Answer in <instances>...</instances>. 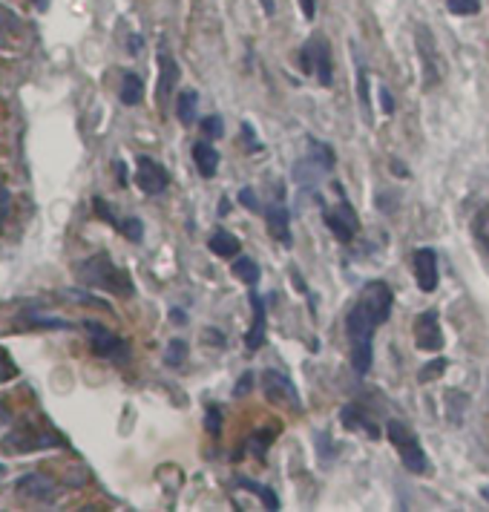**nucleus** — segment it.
<instances>
[{
	"mask_svg": "<svg viewBox=\"0 0 489 512\" xmlns=\"http://www.w3.org/2000/svg\"><path fill=\"white\" fill-rule=\"evenodd\" d=\"M414 279H418V288L432 294L437 288V253L435 248H418L414 251Z\"/></svg>",
	"mask_w": 489,
	"mask_h": 512,
	"instance_id": "nucleus-13",
	"label": "nucleus"
},
{
	"mask_svg": "<svg viewBox=\"0 0 489 512\" xmlns=\"http://www.w3.org/2000/svg\"><path fill=\"white\" fill-rule=\"evenodd\" d=\"M446 365H449V360H446V357H437V360H432L429 365H423V369H421L418 380H421V383H432L435 377H440V374L446 372Z\"/></svg>",
	"mask_w": 489,
	"mask_h": 512,
	"instance_id": "nucleus-34",
	"label": "nucleus"
},
{
	"mask_svg": "<svg viewBox=\"0 0 489 512\" xmlns=\"http://www.w3.org/2000/svg\"><path fill=\"white\" fill-rule=\"evenodd\" d=\"M251 308H253V325H251V332L244 334V346L256 351L265 346V300L256 294V291L251 294Z\"/></svg>",
	"mask_w": 489,
	"mask_h": 512,
	"instance_id": "nucleus-16",
	"label": "nucleus"
},
{
	"mask_svg": "<svg viewBox=\"0 0 489 512\" xmlns=\"http://www.w3.org/2000/svg\"><path fill=\"white\" fill-rule=\"evenodd\" d=\"M136 185L147 196H158L164 193L170 185V173L164 170V164H158L150 156H139L136 158Z\"/></svg>",
	"mask_w": 489,
	"mask_h": 512,
	"instance_id": "nucleus-9",
	"label": "nucleus"
},
{
	"mask_svg": "<svg viewBox=\"0 0 489 512\" xmlns=\"http://www.w3.org/2000/svg\"><path fill=\"white\" fill-rule=\"evenodd\" d=\"M15 492L20 498H27V501H52L58 495V484L49 478V475L29 472V475H23V478H18Z\"/></svg>",
	"mask_w": 489,
	"mask_h": 512,
	"instance_id": "nucleus-11",
	"label": "nucleus"
},
{
	"mask_svg": "<svg viewBox=\"0 0 489 512\" xmlns=\"http://www.w3.org/2000/svg\"><path fill=\"white\" fill-rule=\"evenodd\" d=\"M271 441H274V432H268V429H265V435L253 437V441H251V449H253L256 455H265V449L271 446Z\"/></svg>",
	"mask_w": 489,
	"mask_h": 512,
	"instance_id": "nucleus-41",
	"label": "nucleus"
},
{
	"mask_svg": "<svg viewBox=\"0 0 489 512\" xmlns=\"http://www.w3.org/2000/svg\"><path fill=\"white\" fill-rule=\"evenodd\" d=\"M116 173H118V185H127V167L116 162Z\"/></svg>",
	"mask_w": 489,
	"mask_h": 512,
	"instance_id": "nucleus-49",
	"label": "nucleus"
},
{
	"mask_svg": "<svg viewBox=\"0 0 489 512\" xmlns=\"http://www.w3.org/2000/svg\"><path fill=\"white\" fill-rule=\"evenodd\" d=\"M265 222H268V234L288 248L291 245V213H288V207L279 204V202L271 204V207H265Z\"/></svg>",
	"mask_w": 489,
	"mask_h": 512,
	"instance_id": "nucleus-15",
	"label": "nucleus"
},
{
	"mask_svg": "<svg viewBox=\"0 0 489 512\" xmlns=\"http://www.w3.org/2000/svg\"><path fill=\"white\" fill-rule=\"evenodd\" d=\"M211 251L216 253V256H228V260H234V256L239 253V239L234 236V234H228V230H216V234L211 236Z\"/></svg>",
	"mask_w": 489,
	"mask_h": 512,
	"instance_id": "nucleus-24",
	"label": "nucleus"
},
{
	"mask_svg": "<svg viewBox=\"0 0 489 512\" xmlns=\"http://www.w3.org/2000/svg\"><path fill=\"white\" fill-rule=\"evenodd\" d=\"M414 44H418V58L423 64V87L432 90L435 84L444 78V58H440V52H437L429 27H423L421 23V27L414 29Z\"/></svg>",
	"mask_w": 489,
	"mask_h": 512,
	"instance_id": "nucleus-5",
	"label": "nucleus"
},
{
	"mask_svg": "<svg viewBox=\"0 0 489 512\" xmlns=\"http://www.w3.org/2000/svg\"><path fill=\"white\" fill-rule=\"evenodd\" d=\"M357 95H360V107L365 121H372V90H369V76H365V67H357Z\"/></svg>",
	"mask_w": 489,
	"mask_h": 512,
	"instance_id": "nucleus-30",
	"label": "nucleus"
},
{
	"mask_svg": "<svg viewBox=\"0 0 489 512\" xmlns=\"http://www.w3.org/2000/svg\"><path fill=\"white\" fill-rule=\"evenodd\" d=\"M239 202H242L244 211H251V213H260V211H262V202H260V196H256L253 188H242V190H239Z\"/></svg>",
	"mask_w": 489,
	"mask_h": 512,
	"instance_id": "nucleus-37",
	"label": "nucleus"
},
{
	"mask_svg": "<svg viewBox=\"0 0 489 512\" xmlns=\"http://www.w3.org/2000/svg\"><path fill=\"white\" fill-rule=\"evenodd\" d=\"M196 116H199V92L196 90H185L179 92V101H176V118L181 121L185 127H190Z\"/></svg>",
	"mask_w": 489,
	"mask_h": 512,
	"instance_id": "nucleus-21",
	"label": "nucleus"
},
{
	"mask_svg": "<svg viewBox=\"0 0 489 512\" xmlns=\"http://www.w3.org/2000/svg\"><path fill=\"white\" fill-rule=\"evenodd\" d=\"M414 346L421 351H440L444 348V332H440V320L437 311H423L414 316Z\"/></svg>",
	"mask_w": 489,
	"mask_h": 512,
	"instance_id": "nucleus-10",
	"label": "nucleus"
},
{
	"mask_svg": "<svg viewBox=\"0 0 489 512\" xmlns=\"http://www.w3.org/2000/svg\"><path fill=\"white\" fill-rule=\"evenodd\" d=\"M325 228L332 230V234H334L340 242H351L354 234L360 230V219H357V213H354V207H351L346 199H342L337 211H328V213H325Z\"/></svg>",
	"mask_w": 489,
	"mask_h": 512,
	"instance_id": "nucleus-12",
	"label": "nucleus"
},
{
	"mask_svg": "<svg viewBox=\"0 0 489 512\" xmlns=\"http://www.w3.org/2000/svg\"><path fill=\"white\" fill-rule=\"evenodd\" d=\"M242 139H244V148L248 150H262V144H260V139H256V132H253V127L244 121L242 124Z\"/></svg>",
	"mask_w": 489,
	"mask_h": 512,
	"instance_id": "nucleus-39",
	"label": "nucleus"
},
{
	"mask_svg": "<svg viewBox=\"0 0 489 512\" xmlns=\"http://www.w3.org/2000/svg\"><path fill=\"white\" fill-rule=\"evenodd\" d=\"M230 271H234V276L236 279H242L244 285H256L260 283V265H256L251 256H236V262H234V268H230Z\"/></svg>",
	"mask_w": 489,
	"mask_h": 512,
	"instance_id": "nucleus-26",
	"label": "nucleus"
},
{
	"mask_svg": "<svg viewBox=\"0 0 489 512\" xmlns=\"http://www.w3.org/2000/svg\"><path fill=\"white\" fill-rule=\"evenodd\" d=\"M118 230H121V234H124L130 242H141V236H144L141 219H121V222H118Z\"/></svg>",
	"mask_w": 489,
	"mask_h": 512,
	"instance_id": "nucleus-35",
	"label": "nucleus"
},
{
	"mask_svg": "<svg viewBox=\"0 0 489 512\" xmlns=\"http://www.w3.org/2000/svg\"><path fill=\"white\" fill-rule=\"evenodd\" d=\"M253 383V372H244L242 377H239V383H236V388H234V397H244V395H248L251 392V386Z\"/></svg>",
	"mask_w": 489,
	"mask_h": 512,
	"instance_id": "nucleus-42",
	"label": "nucleus"
},
{
	"mask_svg": "<svg viewBox=\"0 0 489 512\" xmlns=\"http://www.w3.org/2000/svg\"><path fill=\"white\" fill-rule=\"evenodd\" d=\"M262 9H265V15H274V0H260Z\"/></svg>",
	"mask_w": 489,
	"mask_h": 512,
	"instance_id": "nucleus-51",
	"label": "nucleus"
},
{
	"mask_svg": "<svg viewBox=\"0 0 489 512\" xmlns=\"http://www.w3.org/2000/svg\"><path fill=\"white\" fill-rule=\"evenodd\" d=\"M309 158L314 164H320L323 170H334V164H337V156H334L332 144L317 141L314 136H309Z\"/></svg>",
	"mask_w": 489,
	"mask_h": 512,
	"instance_id": "nucleus-23",
	"label": "nucleus"
},
{
	"mask_svg": "<svg viewBox=\"0 0 489 512\" xmlns=\"http://www.w3.org/2000/svg\"><path fill=\"white\" fill-rule=\"evenodd\" d=\"M9 211H12V193L6 188H0V225L6 222Z\"/></svg>",
	"mask_w": 489,
	"mask_h": 512,
	"instance_id": "nucleus-43",
	"label": "nucleus"
},
{
	"mask_svg": "<svg viewBox=\"0 0 489 512\" xmlns=\"http://www.w3.org/2000/svg\"><path fill=\"white\" fill-rule=\"evenodd\" d=\"M118 101L124 107H136L144 101V81L136 76V72H124V76H121Z\"/></svg>",
	"mask_w": 489,
	"mask_h": 512,
	"instance_id": "nucleus-19",
	"label": "nucleus"
},
{
	"mask_svg": "<svg viewBox=\"0 0 489 512\" xmlns=\"http://www.w3.org/2000/svg\"><path fill=\"white\" fill-rule=\"evenodd\" d=\"M78 279L84 285L107 291V294H116V297L136 294V285H132L130 274L124 271V268H118L107 253H95V256H90V260H84L78 265Z\"/></svg>",
	"mask_w": 489,
	"mask_h": 512,
	"instance_id": "nucleus-1",
	"label": "nucleus"
},
{
	"mask_svg": "<svg viewBox=\"0 0 489 512\" xmlns=\"http://www.w3.org/2000/svg\"><path fill=\"white\" fill-rule=\"evenodd\" d=\"M202 132H204V136H211V139H222V136H225V121H222V116H207V118H202Z\"/></svg>",
	"mask_w": 489,
	"mask_h": 512,
	"instance_id": "nucleus-36",
	"label": "nucleus"
},
{
	"mask_svg": "<svg viewBox=\"0 0 489 512\" xmlns=\"http://www.w3.org/2000/svg\"><path fill=\"white\" fill-rule=\"evenodd\" d=\"M262 392H265V397L271 400L274 406H291V412H300L297 386H293L283 372L265 369L262 372Z\"/></svg>",
	"mask_w": 489,
	"mask_h": 512,
	"instance_id": "nucleus-8",
	"label": "nucleus"
},
{
	"mask_svg": "<svg viewBox=\"0 0 489 512\" xmlns=\"http://www.w3.org/2000/svg\"><path fill=\"white\" fill-rule=\"evenodd\" d=\"M300 72L302 76H311L317 72L323 87H332L334 81V72H332V46L323 38V35H314V38L305 41V46L300 50Z\"/></svg>",
	"mask_w": 489,
	"mask_h": 512,
	"instance_id": "nucleus-4",
	"label": "nucleus"
},
{
	"mask_svg": "<svg viewBox=\"0 0 489 512\" xmlns=\"http://www.w3.org/2000/svg\"><path fill=\"white\" fill-rule=\"evenodd\" d=\"M23 323H29L35 328H72L67 320H60V316H49V314H23Z\"/></svg>",
	"mask_w": 489,
	"mask_h": 512,
	"instance_id": "nucleus-31",
	"label": "nucleus"
},
{
	"mask_svg": "<svg viewBox=\"0 0 489 512\" xmlns=\"http://www.w3.org/2000/svg\"><path fill=\"white\" fill-rule=\"evenodd\" d=\"M179 76L181 72H179L176 58L162 46V50H158V99L162 101L170 99V92H173L179 84Z\"/></svg>",
	"mask_w": 489,
	"mask_h": 512,
	"instance_id": "nucleus-14",
	"label": "nucleus"
},
{
	"mask_svg": "<svg viewBox=\"0 0 489 512\" xmlns=\"http://www.w3.org/2000/svg\"><path fill=\"white\" fill-rule=\"evenodd\" d=\"M188 360V340H170L167 348H164V363L170 365V369H179L181 363Z\"/></svg>",
	"mask_w": 489,
	"mask_h": 512,
	"instance_id": "nucleus-29",
	"label": "nucleus"
},
{
	"mask_svg": "<svg viewBox=\"0 0 489 512\" xmlns=\"http://www.w3.org/2000/svg\"><path fill=\"white\" fill-rule=\"evenodd\" d=\"M391 300H395V297H391V288L383 283V279H374V283H369L363 288L357 306L369 314V320L374 325H383L391 316Z\"/></svg>",
	"mask_w": 489,
	"mask_h": 512,
	"instance_id": "nucleus-7",
	"label": "nucleus"
},
{
	"mask_svg": "<svg viewBox=\"0 0 489 512\" xmlns=\"http://www.w3.org/2000/svg\"><path fill=\"white\" fill-rule=\"evenodd\" d=\"M35 4H38V6H41V9H44V6H46V4H49V0H35Z\"/></svg>",
	"mask_w": 489,
	"mask_h": 512,
	"instance_id": "nucleus-55",
	"label": "nucleus"
},
{
	"mask_svg": "<svg viewBox=\"0 0 489 512\" xmlns=\"http://www.w3.org/2000/svg\"><path fill=\"white\" fill-rule=\"evenodd\" d=\"M325 173V170L320 164H314L309 156L302 158V162L293 164V181H297L300 188H314L317 181H320V176Z\"/></svg>",
	"mask_w": 489,
	"mask_h": 512,
	"instance_id": "nucleus-22",
	"label": "nucleus"
},
{
	"mask_svg": "<svg viewBox=\"0 0 489 512\" xmlns=\"http://www.w3.org/2000/svg\"><path fill=\"white\" fill-rule=\"evenodd\" d=\"M12 377H15V369H12V365H6V360H4V363H0V383L12 380Z\"/></svg>",
	"mask_w": 489,
	"mask_h": 512,
	"instance_id": "nucleus-46",
	"label": "nucleus"
},
{
	"mask_svg": "<svg viewBox=\"0 0 489 512\" xmlns=\"http://www.w3.org/2000/svg\"><path fill=\"white\" fill-rule=\"evenodd\" d=\"M374 323L369 320V314H365L360 306H354L346 316V332H349V340L351 343H360V340H372L374 337Z\"/></svg>",
	"mask_w": 489,
	"mask_h": 512,
	"instance_id": "nucleus-17",
	"label": "nucleus"
},
{
	"mask_svg": "<svg viewBox=\"0 0 489 512\" xmlns=\"http://www.w3.org/2000/svg\"><path fill=\"white\" fill-rule=\"evenodd\" d=\"M340 423L346 426V429H360L363 435H369V437H377L381 432H377V426L374 423H369L363 418V409L360 406H342L340 409Z\"/></svg>",
	"mask_w": 489,
	"mask_h": 512,
	"instance_id": "nucleus-20",
	"label": "nucleus"
},
{
	"mask_svg": "<svg viewBox=\"0 0 489 512\" xmlns=\"http://www.w3.org/2000/svg\"><path fill=\"white\" fill-rule=\"evenodd\" d=\"M236 486L239 490H248V492H253V495H260L262 498V504H265V509H279V501H277V492L274 490H268V486H262V484H253V481H248V478H239L236 481Z\"/></svg>",
	"mask_w": 489,
	"mask_h": 512,
	"instance_id": "nucleus-28",
	"label": "nucleus"
},
{
	"mask_svg": "<svg viewBox=\"0 0 489 512\" xmlns=\"http://www.w3.org/2000/svg\"><path fill=\"white\" fill-rule=\"evenodd\" d=\"M4 478H6V467L0 463V481H4Z\"/></svg>",
	"mask_w": 489,
	"mask_h": 512,
	"instance_id": "nucleus-52",
	"label": "nucleus"
},
{
	"mask_svg": "<svg viewBox=\"0 0 489 512\" xmlns=\"http://www.w3.org/2000/svg\"><path fill=\"white\" fill-rule=\"evenodd\" d=\"M446 9L452 12V15H478L481 12V0H446Z\"/></svg>",
	"mask_w": 489,
	"mask_h": 512,
	"instance_id": "nucleus-32",
	"label": "nucleus"
},
{
	"mask_svg": "<svg viewBox=\"0 0 489 512\" xmlns=\"http://www.w3.org/2000/svg\"><path fill=\"white\" fill-rule=\"evenodd\" d=\"M391 173H397V176L406 179V176H409V170H406V164H403V162H391Z\"/></svg>",
	"mask_w": 489,
	"mask_h": 512,
	"instance_id": "nucleus-48",
	"label": "nucleus"
},
{
	"mask_svg": "<svg viewBox=\"0 0 489 512\" xmlns=\"http://www.w3.org/2000/svg\"><path fill=\"white\" fill-rule=\"evenodd\" d=\"M381 107H383L386 116L395 113V99H391V92H389L386 87H381Z\"/></svg>",
	"mask_w": 489,
	"mask_h": 512,
	"instance_id": "nucleus-44",
	"label": "nucleus"
},
{
	"mask_svg": "<svg viewBox=\"0 0 489 512\" xmlns=\"http://www.w3.org/2000/svg\"><path fill=\"white\" fill-rule=\"evenodd\" d=\"M23 27V20L15 9H9L6 4H0V29L4 32H18Z\"/></svg>",
	"mask_w": 489,
	"mask_h": 512,
	"instance_id": "nucleus-33",
	"label": "nucleus"
},
{
	"mask_svg": "<svg viewBox=\"0 0 489 512\" xmlns=\"http://www.w3.org/2000/svg\"><path fill=\"white\" fill-rule=\"evenodd\" d=\"M481 495L486 498V501H489V486H484V490H481Z\"/></svg>",
	"mask_w": 489,
	"mask_h": 512,
	"instance_id": "nucleus-54",
	"label": "nucleus"
},
{
	"mask_svg": "<svg viewBox=\"0 0 489 512\" xmlns=\"http://www.w3.org/2000/svg\"><path fill=\"white\" fill-rule=\"evenodd\" d=\"M0 46H6V35H4V29H0Z\"/></svg>",
	"mask_w": 489,
	"mask_h": 512,
	"instance_id": "nucleus-53",
	"label": "nucleus"
},
{
	"mask_svg": "<svg viewBox=\"0 0 489 512\" xmlns=\"http://www.w3.org/2000/svg\"><path fill=\"white\" fill-rule=\"evenodd\" d=\"M170 320H173L176 325H185V323H188V314L181 311V308H173V311H170Z\"/></svg>",
	"mask_w": 489,
	"mask_h": 512,
	"instance_id": "nucleus-47",
	"label": "nucleus"
},
{
	"mask_svg": "<svg viewBox=\"0 0 489 512\" xmlns=\"http://www.w3.org/2000/svg\"><path fill=\"white\" fill-rule=\"evenodd\" d=\"M386 435H389L391 446L397 449L400 463L412 475H423L426 469H429V460H426L423 446L418 444V435H414L406 423H403V420H389L386 423Z\"/></svg>",
	"mask_w": 489,
	"mask_h": 512,
	"instance_id": "nucleus-3",
	"label": "nucleus"
},
{
	"mask_svg": "<svg viewBox=\"0 0 489 512\" xmlns=\"http://www.w3.org/2000/svg\"><path fill=\"white\" fill-rule=\"evenodd\" d=\"M95 213L101 216V219H107V222L113 225V228H118V222H121V219H118V216H116V213L107 207V202H104V199H95Z\"/></svg>",
	"mask_w": 489,
	"mask_h": 512,
	"instance_id": "nucleus-40",
	"label": "nucleus"
},
{
	"mask_svg": "<svg viewBox=\"0 0 489 512\" xmlns=\"http://www.w3.org/2000/svg\"><path fill=\"white\" fill-rule=\"evenodd\" d=\"M0 446H4V452L9 455H32V452H44V449L64 446V437L55 429H49V426H38L35 420H20L6 432Z\"/></svg>",
	"mask_w": 489,
	"mask_h": 512,
	"instance_id": "nucleus-2",
	"label": "nucleus"
},
{
	"mask_svg": "<svg viewBox=\"0 0 489 512\" xmlns=\"http://www.w3.org/2000/svg\"><path fill=\"white\" fill-rule=\"evenodd\" d=\"M204 426H207V432L219 435V429H222V412H219V406H207V418H204Z\"/></svg>",
	"mask_w": 489,
	"mask_h": 512,
	"instance_id": "nucleus-38",
	"label": "nucleus"
},
{
	"mask_svg": "<svg viewBox=\"0 0 489 512\" xmlns=\"http://www.w3.org/2000/svg\"><path fill=\"white\" fill-rule=\"evenodd\" d=\"M300 9H302L305 20H314V15H317V0H300Z\"/></svg>",
	"mask_w": 489,
	"mask_h": 512,
	"instance_id": "nucleus-45",
	"label": "nucleus"
},
{
	"mask_svg": "<svg viewBox=\"0 0 489 512\" xmlns=\"http://www.w3.org/2000/svg\"><path fill=\"white\" fill-rule=\"evenodd\" d=\"M193 162L196 170L202 173V179H213L219 170V150L211 141H196L193 144Z\"/></svg>",
	"mask_w": 489,
	"mask_h": 512,
	"instance_id": "nucleus-18",
	"label": "nucleus"
},
{
	"mask_svg": "<svg viewBox=\"0 0 489 512\" xmlns=\"http://www.w3.org/2000/svg\"><path fill=\"white\" fill-rule=\"evenodd\" d=\"M230 213V199L222 196V204H219V216H228Z\"/></svg>",
	"mask_w": 489,
	"mask_h": 512,
	"instance_id": "nucleus-50",
	"label": "nucleus"
},
{
	"mask_svg": "<svg viewBox=\"0 0 489 512\" xmlns=\"http://www.w3.org/2000/svg\"><path fill=\"white\" fill-rule=\"evenodd\" d=\"M84 328H87V334H90V348H92L95 357L113 360V363L127 360V355H130L127 343L118 334L109 332L107 325H101V323H84Z\"/></svg>",
	"mask_w": 489,
	"mask_h": 512,
	"instance_id": "nucleus-6",
	"label": "nucleus"
},
{
	"mask_svg": "<svg viewBox=\"0 0 489 512\" xmlns=\"http://www.w3.org/2000/svg\"><path fill=\"white\" fill-rule=\"evenodd\" d=\"M372 357H374L372 340H360V343H351V365H354V372H357V374H365V372L372 369Z\"/></svg>",
	"mask_w": 489,
	"mask_h": 512,
	"instance_id": "nucleus-25",
	"label": "nucleus"
},
{
	"mask_svg": "<svg viewBox=\"0 0 489 512\" xmlns=\"http://www.w3.org/2000/svg\"><path fill=\"white\" fill-rule=\"evenodd\" d=\"M472 234H475V242L481 245V251L489 256V204H484L478 213L472 219Z\"/></svg>",
	"mask_w": 489,
	"mask_h": 512,
	"instance_id": "nucleus-27",
	"label": "nucleus"
}]
</instances>
